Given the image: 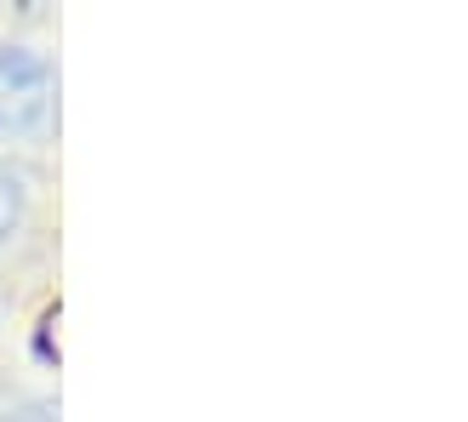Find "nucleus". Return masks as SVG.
I'll return each mask as SVG.
<instances>
[{
  "mask_svg": "<svg viewBox=\"0 0 468 422\" xmlns=\"http://www.w3.org/2000/svg\"><path fill=\"white\" fill-rule=\"evenodd\" d=\"M52 63L23 46H0V137H35L52 126Z\"/></svg>",
  "mask_w": 468,
  "mask_h": 422,
  "instance_id": "1",
  "label": "nucleus"
},
{
  "mask_svg": "<svg viewBox=\"0 0 468 422\" xmlns=\"http://www.w3.org/2000/svg\"><path fill=\"white\" fill-rule=\"evenodd\" d=\"M17 177L6 172V166H0V240H6V234H12V223H17Z\"/></svg>",
  "mask_w": 468,
  "mask_h": 422,
  "instance_id": "2",
  "label": "nucleus"
}]
</instances>
